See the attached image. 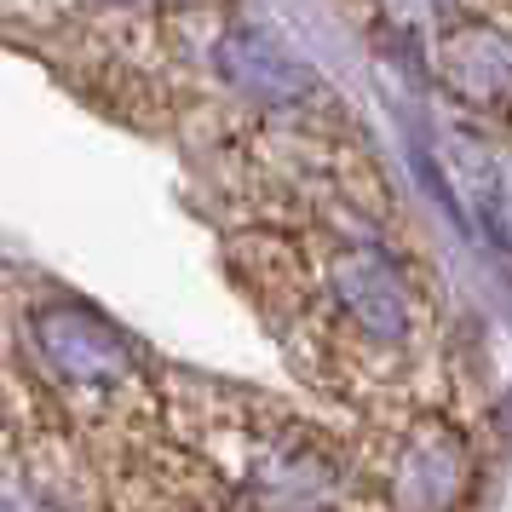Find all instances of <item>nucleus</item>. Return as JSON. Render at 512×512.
I'll list each match as a JSON object with an SVG mask.
<instances>
[{
    "instance_id": "nucleus-5",
    "label": "nucleus",
    "mask_w": 512,
    "mask_h": 512,
    "mask_svg": "<svg viewBox=\"0 0 512 512\" xmlns=\"http://www.w3.org/2000/svg\"><path fill=\"white\" fill-rule=\"evenodd\" d=\"M213 70H219V81H225L231 93L254 98V104H271V110L305 104L311 93H323L317 70H311L294 47H282L265 24H231L225 29L219 47H213Z\"/></svg>"
},
{
    "instance_id": "nucleus-10",
    "label": "nucleus",
    "mask_w": 512,
    "mask_h": 512,
    "mask_svg": "<svg viewBox=\"0 0 512 512\" xmlns=\"http://www.w3.org/2000/svg\"><path fill=\"white\" fill-rule=\"evenodd\" d=\"M116 6H144V0H116Z\"/></svg>"
},
{
    "instance_id": "nucleus-1",
    "label": "nucleus",
    "mask_w": 512,
    "mask_h": 512,
    "mask_svg": "<svg viewBox=\"0 0 512 512\" xmlns=\"http://www.w3.org/2000/svg\"><path fill=\"white\" fill-rule=\"evenodd\" d=\"M144 512H363V489L300 415L248 392H179Z\"/></svg>"
},
{
    "instance_id": "nucleus-6",
    "label": "nucleus",
    "mask_w": 512,
    "mask_h": 512,
    "mask_svg": "<svg viewBox=\"0 0 512 512\" xmlns=\"http://www.w3.org/2000/svg\"><path fill=\"white\" fill-rule=\"evenodd\" d=\"M0 512H81L64 449L0 403Z\"/></svg>"
},
{
    "instance_id": "nucleus-7",
    "label": "nucleus",
    "mask_w": 512,
    "mask_h": 512,
    "mask_svg": "<svg viewBox=\"0 0 512 512\" xmlns=\"http://www.w3.org/2000/svg\"><path fill=\"white\" fill-rule=\"evenodd\" d=\"M432 75L466 104L512 98V29L489 18H449L432 41Z\"/></svg>"
},
{
    "instance_id": "nucleus-2",
    "label": "nucleus",
    "mask_w": 512,
    "mask_h": 512,
    "mask_svg": "<svg viewBox=\"0 0 512 512\" xmlns=\"http://www.w3.org/2000/svg\"><path fill=\"white\" fill-rule=\"evenodd\" d=\"M305 334L340 386L386 392L420 351V294L369 236H328L305 259Z\"/></svg>"
},
{
    "instance_id": "nucleus-4",
    "label": "nucleus",
    "mask_w": 512,
    "mask_h": 512,
    "mask_svg": "<svg viewBox=\"0 0 512 512\" xmlns=\"http://www.w3.org/2000/svg\"><path fill=\"white\" fill-rule=\"evenodd\" d=\"M351 466L363 512H466L478 484V455L466 426L438 409L386 415Z\"/></svg>"
},
{
    "instance_id": "nucleus-3",
    "label": "nucleus",
    "mask_w": 512,
    "mask_h": 512,
    "mask_svg": "<svg viewBox=\"0 0 512 512\" xmlns=\"http://www.w3.org/2000/svg\"><path fill=\"white\" fill-rule=\"evenodd\" d=\"M29 346L41 357L52 392L93 438H104L116 455H144V466L156 461L162 438H156L150 380L133 340L110 317H98L81 300H47L29 317Z\"/></svg>"
},
{
    "instance_id": "nucleus-8",
    "label": "nucleus",
    "mask_w": 512,
    "mask_h": 512,
    "mask_svg": "<svg viewBox=\"0 0 512 512\" xmlns=\"http://www.w3.org/2000/svg\"><path fill=\"white\" fill-rule=\"evenodd\" d=\"M478 208H484L489 231L512 248V150L507 156H495V162L478 173Z\"/></svg>"
},
{
    "instance_id": "nucleus-9",
    "label": "nucleus",
    "mask_w": 512,
    "mask_h": 512,
    "mask_svg": "<svg viewBox=\"0 0 512 512\" xmlns=\"http://www.w3.org/2000/svg\"><path fill=\"white\" fill-rule=\"evenodd\" d=\"M380 12L403 29H438L461 12V0H380Z\"/></svg>"
}]
</instances>
